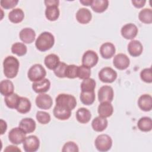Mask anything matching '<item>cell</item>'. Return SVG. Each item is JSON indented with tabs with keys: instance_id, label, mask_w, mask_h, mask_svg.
Masks as SVG:
<instances>
[{
	"instance_id": "cell-1",
	"label": "cell",
	"mask_w": 152,
	"mask_h": 152,
	"mask_svg": "<svg viewBox=\"0 0 152 152\" xmlns=\"http://www.w3.org/2000/svg\"><path fill=\"white\" fill-rule=\"evenodd\" d=\"M20 66L18 60L13 56H7L3 62V69L5 76L8 78H14L18 74Z\"/></svg>"
},
{
	"instance_id": "cell-2",
	"label": "cell",
	"mask_w": 152,
	"mask_h": 152,
	"mask_svg": "<svg viewBox=\"0 0 152 152\" xmlns=\"http://www.w3.org/2000/svg\"><path fill=\"white\" fill-rule=\"evenodd\" d=\"M54 36L49 31H43L36 39L35 46L39 50L45 52L51 49L54 45Z\"/></svg>"
},
{
	"instance_id": "cell-3",
	"label": "cell",
	"mask_w": 152,
	"mask_h": 152,
	"mask_svg": "<svg viewBox=\"0 0 152 152\" xmlns=\"http://www.w3.org/2000/svg\"><path fill=\"white\" fill-rule=\"evenodd\" d=\"M46 75V69L41 64H36L32 65L27 72L28 78L32 82L40 81L44 79Z\"/></svg>"
},
{
	"instance_id": "cell-4",
	"label": "cell",
	"mask_w": 152,
	"mask_h": 152,
	"mask_svg": "<svg viewBox=\"0 0 152 152\" xmlns=\"http://www.w3.org/2000/svg\"><path fill=\"white\" fill-rule=\"evenodd\" d=\"M56 104L66 107L70 110H73L77 106L75 97L69 94L61 93L57 96L55 99Z\"/></svg>"
},
{
	"instance_id": "cell-5",
	"label": "cell",
	"mask_w": 152,
	"mask_h": 152,
	"mask_svg": "<svg viewBox=\"0 0 152 152\" xmlns=\"http://www.w3.org/2000/svg\"><path fill=\"white\" fill-rule=\"evenodd\" d=\"M94 145L98 151L106 152L111 148L112 146V140L107 134H100L96 137Z\"/></svg>"
},
{
	"instance_id": "cell-6",
	"label": "cell",
	"mask_w": 152,
	"mask_h": 152,
	"mask_svg": "<svg viewBox=\"0 0 152 152\" xmlns=\"http://www.w3.org/2000/svg\"><path fill=\"white\" fill-rule=\"evenodd\" d=\"M99 80L106 83H112L114 82L118 76L117 72L112 68L106 66L103 68L98 74Z\"/></svg>"
},
{
	"instance_id": "cell-7",
	"label": "cell",
	"mask_w": 152,
	"mask_h": 152,
	"mask_svg": "<svg viewBox=\"0 0 152 152\" xmlns=\"http://www.w3.org/2000/svg\"><path fill=\"white\" fill-rule=\"evenodd\" d=\"M26 134L18 126L10 130L8 133V139L10 141L15 145H18L24 142Z\"/></svg>"
},
{
	"instance_id": "cell-8",
	"label": "cell",
	"mask_w": 152,
	"mask_h": 152,
	"mask_svg": "<svg viewBox=\"0 0 152 152\" xmlns=\"http://www.w3.org/2000/svg\"><path fill=\"white\" fill-rule=\"evenodd\" d=\"M99 56L96 52L92 50L86 51L82 56V65L90 68L94 66L98 62Z\"/></svg>"
},
{
	"instance_id": "cell-9",
	"label": "cell",
	"mask_w": 152,
	"mask_h": 152,
	"mask_svg": "<svg viewBox=\"0 0 152 152\" xmlns=\"http://www.w3.org/2000/svg\"><path fill=\"white\" fill-rule=\"evenodd\" d=\"M23 143V148L26 152H35L40 146V140L36 135L26 137Z\"/></svg>"
},
{
	"instance_id": "cell-10",
	"label": "cell",
	"mask_w": 152,
	"mask_h": 152,
	"mask_svg": "<svg viewBox=\"0 0 152 152\" xmlns=\"http://www.w3.org/2000/svg\"><path fill=\"white\" fill-rule=\"evenodd\" d=\"M113 89L109 86H103L98 91V99L100 102H111L113 99Z\"/></svg>"
},
{
	"instance_id": "cell-11",
	"label": "cell",
	"mask_w": 152,
	"mask_h": 152,
	"mask_svg": "<svg viewBox=\"0 0 152 152\" xmlns=\"http://www.w3.org/2000/svg\"><path fill=\"white\" fill-rule=\"evenodd\" d=\"M138 32V27L133 23H127L124 25L121 30V33L122 37L128 40H132L135 38Z\"/></svg>"
},
{
	"instance_id": "cell-12",
	"label": "cell",
	"mask_w": 152,
	"mask_h": 152,
	"mask_svg": "<svg viewBox=\"0 0 152 152\" xmlns=\"http://www.w3.org/2000/svg\"><path fill=\"white\" fill-rule=\"evenodd\" d=\"M114 66L119 70L126 69L130 64V60L128 56L124 53H118L114 56L113 59Z\"/></svg>"
},
{
	"instance_id": "cell-13",
	"label": "cell",
	"mask_w": 152,
	"mask_h": 152,
	"mask_svg": "<svg viewBox=\"0 0 152 152\" xmlns=\"http://www.w3.org/2000/svg\"><path fill=\"white\" fill-rule=\"evenodd\" d=\"M36 106L42 109H49L53 104V100L50 96L45 93L39 94L36 98Z\"/></svg>"
},
{
	"instance_id": "cell-14",
	"label": "cell",
	"mask_w": 152,
	"mask_h": 152,
	"mask_svg": "<svg viewBox=\"0 0 152 152\" xmlns=\"http://www.w3.org/2000/svg\"><path fill=\"white\" fill-rule=\"evenodd\" d=\"M99 51L103 58L110 59L115 55L116 49L113 43L110 42H106L101 45Z\"/></svg>"
},
{
	"instance_id": "cell-15",
	"label": "cell",
	"mask_w": 152,
	"mask_h": 152,
	"mask_svg": "<svg viewBox=\"0 0 152 152\" xmlns=\"http://www.w3.org/2000/svg\"><path fill=\"white\" fill-rule=\"evenodd\" d=\"M127 49L131 56L137 57L141 55L143 50V46L139 40H132L128 43Z\"/></svg>"
},
{
	"instance_id": "cell-16",
	"label": "cell",
	"mask_w": 152,
	"mask_h": 152,
	"mask_svg": "<svg viewBox=\"0 0 152 152\" xmlns=\"http://www.w3.org/2000/svg\"><path fill=\"white\" fill-rule=\"evenodd\" d=\"M75 17L78 23L82 24H86L91 20L92 14L88 9L81 8L77 11Z\"/></svg>"
},
{
	"instance_id": "cell-17",
	"label": "cell",
	"mask_w": 152,
	"mask_h": 152,
	"mask_svg": "<svg viewBox=\"0 0 152 152\" xmlns=\"http://www.w3.org/2000/svg\"><path fill=\"white\" fill-rule=\"evenodd\" d=\"M19 37L20 40L23 43L30 44L34 40L36 37V33L33 29L26 27L20 31Z\"/></svg>"
},
{
	"instance_id": "cell-18",
	"label": "cell",
	"mask_w": 152,
	"mask_h": 152,
	"mask_svg": "<svg viewBox=\"0 0 152 152\" xmlns=\"http://www.w3.org/2000/svg\"><path fill=\"white\" fill-rule=\"evenodd\" d=\"M50 87V82L48 78H44L40 81L33 82L32 88L36 93H45L47 92Z\"/></svg>"
},
{
	"instance_id": "cell-19",
	"label": "cell",
	"mask_w": 152,
	"mask_h": 152,
	"mask_svg": "<svg viewBox=\"0 0 152 152\" xmlns=\"http://www.w3.org/2000/svg\"><path fill=\"white\" fill-rule=\"evenodd\" d=\"M53 113L54 116L59 120H66L71 115V110L59 105H55L53 108Z\"/></svg>"
},
{
	"instance_id": "cell-20",
	"label": "cell",
	"mask_w": 152,
	"mask_h": 152,
	"mask_svg": "<svg viewBox=\"0 0 152 152\" xmlns=\"http://www.w3.org/2000/svg\"><path fill=\"white\" fill-rule=\"evenodd\" d=\"M18 126L27 134L34 131L36 124L33 119L31 118H25L20 121Z\"/></svg>"
},
{
	"instance_id": "cell-21",
	"label": "cell",
	"mask_w": 152,
	"mask_h": 152,
	"mask_svg": "<svg viewBox=\"0 0 152 152\" xmlns=\"http://www.w3.org/2000/svg\"><path fill=\"white\" fill-rule=\"evenodd\" d=\"M138 105L143 111L148 112L152 109V97L150 94L141 95L138 100Z\"/></svg>"
},
{
	"instance_id": "cell-22",
	"label": "cell",
	"mask_w": 152,
	"mask_h": 152,
	"mask_svg": "<svg viewBox=\"0 0 152 152\" xmlns=\"http://www.w3.org/2000/svg\"><path fill=\"white\" fill-rule=\"evenodd\" d=\"M97 112L100 116L106 118L112 115L113 112V107L110 102H101L98 106Z\"/></svg>"
},
{
	"instance_id": "cell-23",
	"label": "cell",
	"mask_w": 152,
	"mask_h": 152,
	"mask_svg": "<svg viewBox=\"0 0 152 152\" xmlns=\"http://www.w3.org/2000/svg\"><path fill=\"white\" fill-rule=\"evenodd\" d=\"M108 125V121L106 118L97 116L93 119L91 126L94 131L96 132H102L106 129Z\"/></svg>"
},
{
	"instance_id": "cell-24",
	"label": "cell",
	"mask_w": 152,
	"mask_h": 152,
	"mask_svg": "<svg viewBox=\"0 0 152 152\" xmlns=\"http://www.w3.org/2000/svg\"><path fill=\"white\" fill-rule=\"evenodd\" d=\"M75 116L77 120L81 124L88 123L91 118L90 111L85 107L79 108L76 112Z\"/></svg>"
},
{
	"instance_id": "cell-25",
	"label": "cell",
	"mask_w": 152,
	"mask_h": 152,
	"mask_svg": "<svg viewBox=\"0 0 152 152\" xmlns=\"http://www.w3.org/2000/svg\"><path fill=\"white\" fill-rule=\"evenodd\" d=\"M8 17L9 20L11 23L17 24L21 23L23 20L24 18V13L21 8H14L8 13Z\"/></svg>"
},
{
	"instance_id": "cell-26",
	"label": "cell",
	"mask_w": 152,
	"mask_h": 152,
	"mask_svg": "<svg viewBox=\"0 0 152 152\" xmlns=\"http://www.w3.org/2000/svg\"><path fill=\"white\" fill-rule=\"evenodd\" d=\"M14 90L13 83L10 80H4L0 83V92L2 95L7 96L12 94Z\"/></svg>"
},
{
	"instance_id": "cell-27",
	"label": "cell",
	"mask_w": 152,
	"mask_h": 152,
	"mask_svg": "<svg viewBox=\"0 0 152 152\" xmlns=\"http://www.w3.org/2000/svg\"><path fill=\"white\" fill-rule=\"evenodd\" d=\"M60 12L57 5L46 7L45 10L46 18L51 21H56L59 17Z\"/></svg>"
},
{
	"instance_id": "cell-28",
	"label": "cell",
	"mask_w": 152,
	"mask_h": 152,
	"mask_svg": "<svg viewBox=\"0 0 152 152\" xmlns=\"http://www.w3.org/2000/svg\"><path fill=\"white\" fill-rule=\"evenodd\" d=\"M90 6L94 12L102 13L108 8L109 1L107 0H93Z\"/></svg>"
},
{
	"instance_id": "cell-29",
	"label": "cell",
	"mask_w": 152,
	"mask_h": 152,
	"mask_svg": "<svg viewBox=\"0 0 152 152\" xmlns=\"http://www.w3.org/2000/svg\"><path fill=\"white\" fill-rule=\"evenodd\" d=\"M60 62L59 56L54 53H51L46 56L44 59V63L46 66L51 70H53Z\"/></svg>"
},
{
	"instance_id": "cell-30",
	"label": "cell",
	"mask_w": 152,
	"mask_h": 152,
	"mask_svg": "<svg viewBox=\"0 0 152 152\" xmlns=\"http://www.w3.org/2000/svg\"><path fill=\"white\" fill-rule=\"evenodd\" d=\"M31 107V104L28 99L25 97H20L19 103L17 105L16 110L20 113H26L28 112Z\"/></svg>"
},
{
	"instance_id": "cell-31",
	"label": "cell",
	"mask_w": 152,
	"mask_h": 152,
	"mask_svg": "<svg viewBox=\"0 0 152 152\" xmlns=\"http://www.w3.org/2000/svg\"><path fill=\"white\" fill-rule=\"evenodd\" d=\"M138 128L143 132H149L152 129V121L151 118L144 116L141 118L137 122Z\"/></svg>"
},
{
	"instance_id": "cell-32",
	"label": "cell",
	"mask_w": 152,
	"mask_h": 152,
	"mask_svg": "<svg viewBox=\"0 0 152 152\" xmlns=\"http://www.w3.org/2000/svg\"><path fill=\"white\" fill-rule=\"evenodd\" d=\"M20 96L16 93H12L7 96H5L4 102L7 106L10 109H15L19 103Z\"/></svg>"
},
{
	"instance_id": "cell-33",
	"label": "cell",
	"mask_w": 152,
	"mask_h": 152,
	"mask_svg": "<svg viewBox=\"0 0 152 152\" xmlns=\"http://www.w3.org/2000/svg\"><path fill=\"white\" fill-rule=\"evenodd\" d=\"M95 93L93 91H81L80 98L81 102L85 105L92 104L95 100Z\"/></svg>"
},
{
	"instance_id": "cell-34",
	"label": "cell",
	"mask_w": 152,
	"mask_h": 152,
	"mask_svg": "<svg viewBox=\"0 0 152 152\" xmlns=\"http://www.w3.org/2000/svg\"><path fill=\"white\" fill-rule=\"evenodd\" d=\"M140 21L144 24H151L152 23V10L150 8H144L138 14Z\"/></svg>"
},
{
	"instance_id": "cell-35",
	"label": "cell",
	"mask_w": 152,
	"mask_h": 152,
	"mask_svg": "<svg viewBox=\"0 0 152 152\" xmlns=\"http://www.w3.org/2000/svg\"><path fill=\"white\" fill-rule=\"evenodd\" d=\"M11 52L12 53L17 55L18 56H21L26 54L27 52V48L24 43L16 42L12 45Z\"/></svg>"
},
{
	"instance_id": "cell-36",
	"label": "cell",
	"mask_w": 152,
	"mask_h": 152,
	"mask_svg": "<svg viewBox=\"0 0 152 152\" xmlns=\"http://www.w3.org/2000/svg\"><path fill=\"white\" fill-rule=\"evenodd\" d=\"M96 83L93 78H88L83 80L81 83V91H93L96 88Z\"/></svg>"
},
{
	"instance_id": "cell-37",
	"label": "cell",
	"mask_w": 152,
	"mask_h": 152,
	"mask_svg": "<svg viewBox=\"0 0 152 152\" xmlns=\"http://www.w3.org/2000/svg\"><path fill=\"white\" fill-rule=\"evenodd\" d=\"M91 75V69L84 65L78 66L77 77L81 80H84L90 78Z\"/></svg>"
},
{
	"instance_id": "cell-38",
	"label": "cell",
	"mask_w": 152,
	"mask_h": 152,
	"mask_svg": "<svg viewBox=\"0 0 152 152\" xmlns=\"http://www.w3.org/2000/svg\"><path fill=\"white\" fill-rule=\"evenodd\" d=\"M36 119L41 124H47L50 121V115L44 111H37L36 113Z\"/></svg>"
},
{
	"instance_id": "cell-39",
	"label": "cell",
	"mask_w": 152,
	"mask_h": 152,
	"mask_svg": "<svg viewBox=\"0 0 152 152\" xmlns=\"http://www.w3.org/2000/svg\"><path fill=\"white\" fill-rule=\"evenodd\" d=\"M77 71H78V66L71 64L68 65L65 72V77L68 78L73 79L77 77Z\"/></svg>"
},
{
	"instance_id": "cell-40",
	"label": "cell",
	"mask_w": 152,
	"mask_h": 152,
	"mask_svg": "<svg viewBox=\"0 0 152 152\" xmlns=\"http://www.w3.org/2000/svg\"><path fill=\"white\" fill-rule=\"evenodd\" d=\"M67 64H65L64 62H60L58 66L53 69V72L55 75L59 77V78H65V69L67 66Z\"/></svg>"
},
{
	"instance_id": "cell-41",
	"label": "cell",
	"mask_w": 152,
	"mask_h": 152,
	"mask_svg": "<svg viewBox=\"0 0 152 152\" xmlns=\"http://www.w3.org/2000/svg\"><path fill=\"white\" fill-rule=\"evenodd\" d=\"M140 78L145 83H151L152 74L151 68L143 69L140 72Z\"/></svg>"
},
{
	"instance_id": "cell-42",
	"label": "cell",
	"mask_w": 152,
	"mask_h": 152,
	"mask_svg": "<svg viewBox=\"0 0 152 152\" xmlns=\"http://www.w3.org/2000/svg\"><path fill=\"white\" fill-rule=\"evenodd\" d=\"M62 151L63 152H78L79 149L76 143L73 141H68L64 145Z\"/></svg>"
},
{
	"instance_id": "cell-43",
	"label": "cell",
	"mask_w": 152,
	"mask_h": 152,
	"mask_svg": "<svg viewBox=\"0 0 152 152\" xmlns=\"http://www.w3.org/2000/svg\"><path fill=\"white\" fill-rule=\"evenodd\" d=\"M18 2V0H1L0 4L2 8L8 10L15 7Z\"/></svg>"
},
{
	"instance_id": "cell-44",
	"label": "cell",
	"mask_w": 152,
	"mask_h": 152,
	"mask_svg": "<svg viewBox=\"0 0 152 152\" xmlns=\"http://www.w3.org/2000/svg\"><path fill=\"white\" fill-rule=\"evenodd\" d=\"M131 2L135 8H141L144 6L146 2V1L145 0H132Z\"/></svg>"
},
{
	"instance_id": "cell-45",
	"label": "cell",
	"mask_w": 152,
	"mask_h": 152,
	"mask_svg": "<svg viewBox=\"0 0 152 152\" xmlns=\"http://www.w3.org/2000/svg\"><path fill=\"white\" fill-rule=\"evenodd\" d=\"M46 7L52 6V5H59V1L58 0H46L44 1Z\"/></svg>"
},
{
	"instance_id": "cell-46",
	"label": "cell",
	"mask_w": 152,
	"mask_h": 152,
	"mask_svg": "<svg viewBox=\"0 0 152 152\" xmlns=\"http://www.w3.org/2000/svg\"><path fill=\"white\" fill-rule=\"evenodd\" d=\"M4 151H21V150L18 148V147L13 145H8L4 150Z\"/></svg>"
},
{
	"instance_id": "cell-47",
	"label": "cell",
	"mask_w": 152,
	"mask_h": 152,
	"mask_svg": "<svg viewBox=\"0 0 152 152\" xmlns=\"http://www.w3.org/2000/svg\"><path fill=\"white\" fill-rule=\"evenodd\" d=\"M0 122H1V135H2L7 131V122L5 121H4L3 119H1Z\"/></svg>"
},
{
	"instance_id": "cell-48",
	"label": "cell",
	"mask_w": 152,
	"mask_h": 152,
	"mask_svg": "<svg viewBox=\"0 0 152 152\" xmlns=\"http://www.w3.org/2000/svg\"><path fill=\"white\" fill-rule=\"evenodd\" d=\"M92 1L93 0H80V2L83 5L88 6V5H91L92 3Z\"/></svg>"
}]
</instances>
